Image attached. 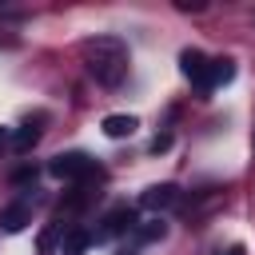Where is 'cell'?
Wrapping results in <instances>:
<instances>
[{"instance_id": "cell-1", "label": "cell", "mask_w": 255, "mask_h": 255, "mask_svg": "<svg viewBox=\"0 0 255 255\" xmlns=\"http://www.w3.org/2000/svg\"><path fill=\"white\" fill-rule=\"evenodd\" d=\"M84 64L88 72L104 84V88H116L124 76H128V44L120 36H92L84 40Z\"/></svg>"}, {"instance_id": "cell-2", "label": "cell", "mask_w": 255, "mask_h": 255, "mask_svg": "<svg viewBox=\"0 0 255 255\" xmlns=\"http://www.w3.org/2000/svg\"><path fill=\"white\" fill-rule=\"evenodd\" d=\"M179 72H183V76H187V80H191L203 96L211 92V80H207V76H211V60H207L203 52H195V48L179 52Z\"/></svg>"}, {"instance_id": "cell-3", "label": "cell", "mask_w": 255, "mask_h": 255, "mask_svg": "<svg viewBox=\"0 0 255 255\" xmlns=\"http://www.w3.org/2000/svg\"><path fill=\"white\" fill-rule=\"evenodd\" d=\"M92 155H84V151H64V155H56L52 163H48V171L56 175V179H84V175H92Z\"/></svg>"}, {"instance_id": "cell-4", "label": "cell", "mask_w": 255, "mask_h": 255, "mask_svg": "<svg viewBox=\"0 0 255 255\" xmlns=\"http://www.w3.org/2000/svg\"><path fill=\"white\" fill-rule=\"evenodd\" d=\"M139 223H135V211L131 207H116V211H108V219H104V227L96 231V239H116V235H124V231H135Z\"/></svg>"}, {"instance_id": "cell-5", "label": "cell", "mask_w": 255, "mask_h": 255, "mask_svg": "<svg viewBox=\"0 0 255 255\" xmlns=\"http://www.w3.org/2000/svg\"><path fill=\"white\" fill-rule=\"evenodd\" d=\"M139 203H143L147 211H167V207L179 203V187H175V183H155V187H147V191L139 195Z\"/></svg>"}, {"instance_id": "cell-6", "label": "cell", "mask_w": 255, "mask_h": 255, "mask_svg": "<svg viewBox=\"0 0 255 255\" xmlns=\"http://www.w3.org/2000/svg\"><path fill=\"white\" fill-rule=\"evenodd\" d=\"M100 128H104V135H108V139H128V135L139 128V120H135V116L116 112V116H104V124H100Z\"/></svg>"}, {"instance_id": "cell-7", "label": "cell", "mask_w": 255, "mask_h": 255, "mask_svg": "<svg viewBox=\"0 0 255 255\" xmlns=\"http://www.w3.org/2000/svg\"><path fill=\"white\" fill-rule=\"evenodd\" d=\"M28 223H32V207H28V203H12V207H4V211H0V227H4L8 235L24 231Z\"/></svg>"}, {"instance_id": "cell-8", "label": "cell", "mask_w": 255, "mask_h": 255, "mask_svg": "<svg viewBox=\"0 0 255 255\" xmlns=\"http://www.w3.org/2000/svg\"><path fill=\"white\" fill-rule=\"evenodd\" d=\"M88 243H92V235H88V231H80V227H72V231H64L60 251H64V255H84V251H88Z\"/></svg>"}, {"instance_id": "cell-9", "label": "cell", "mask_w": 255, "mask_h": 255, "mask_svg": "<svg viewBox=\"0 0 255 255\" xmlns=\"http://www.w3.org/2000/svg\"><path fill=\"white\" fill-rule=\"evenodd\" d=\"M207 80H211V92L223 88V84H231V80H235V64H231V60H211V76H207Z\"/></svg>"}, {"instance_id": "cell-10", "label": "cell", "mask_w": 255, "mask_h": 255, "mask_svg": "<svg viewBox=\"0 0 255 255\" xmlns=\"http://www.w3.org/2000/svg\"><path fill=\"white\" fill-rule=\"evenodd\" d=\"M135 235H139V243H155V239H163V235H167V223H163V219L139 223V227H135Z\"/></svg>"}, {"instance_id": "cell-11", "label": "cell", "mask_w": 255, "mask_h": 255, "mask_svg": "<svg viewBox=\"0 0 255 255\" xmlns=\"http://www.w3.org/2000/svg\"><path fill=\"white\" fill-rule=\"evenodd\" d=\"M36 139H40L36 128H16V131H12V151H28V147H36Z\"/></svg>"}, {"instance_id": "cell-12", "label": "cell", "mask_w": 255, "mask_h": 255, "mask_svg": "<svg viewBox=\"0 0 255 255\" xmlns=\"http://www.w3.org/2000/svg\"><path fill=\"white\" fill-rule=\"evenodd\" d=\"M64 235V223H52L44 235H40V255H52V247H56V239Z\"/></svg>"}, {"instance_id": "cell-13", "label": "cell", "mask_w": 255, "mask_h": 255, "mask_svg": "<svg viewBox=\"0 0 255 255\" xmlns=\"http://www.w3.org/2000/svg\"><path fill=\"white\" fill-rule=\"evenodd\" d=\"M167 147H171V135H155L151 139V151H167Z\"/></svg>"}, {"instance_id": "cell-14", "label": "cell", "mask_w": 255, "mask_h": 255, "mask_svg": "<svg viewBox=\"0 0 255 255\" xmlns=\"http://www.w3.org/2000/svg\"><path fill=\"white\" fill-rule=\"evenodd\" d=\"M32 175H36V171H32V167H20V171H16V175H12V179H16V183H28V179H32Z\"/></svg>"}, {"instance_id": "cell-15", "label": "cell", "mask_w": 255, "mask_h": 255, "mask_svg": "<svg viewBox=\"0 0 255 255\" xmlns=\"http://www.w3.org/2000/svg\"><path fill=\"white\" fill-rule=\"evenodd\" d=\"M223 255H247V247H243V243H235V247H227Z\"/></svg>"}, {"instance_id": "cell-16", "label": "cell", "mask_w": 255, "mask_h": 255, "mask_svg": "<svg viewBox=\"0 0 255 255\" xmlns=\"http://www.w3.org/2000/svg\"><path fill=\"white\" fill-rule=\"evenodd\" d=\"M120 255H131V251H120Z\"/></svg>"}]
</instances>
